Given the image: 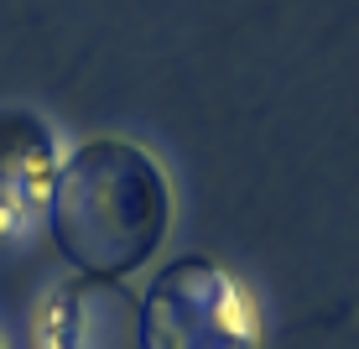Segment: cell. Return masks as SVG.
<instances>
[{"label": "cell", "mask_w": 359, "mask_h": 349, "mask_svg": "<svg viewBox=\"0 0 359 349\" xmlns=\"http://www.w3.org/2000/svg\"><path fill=\"white\" fill-rule=\"evenodd\" d=\"M68 146L32 110H0V245H16L47 224Z\"/></svg>", "instance_id": "cell-4"}, {"label": "cell", "mask_w": 359, "mask_h": 349, "mask_svg": "<svg viewBox=\"0 0 359 349\" xmlns=\"http://www.w3.org/2000/svg\"><path fill=\"white\" fill-rule=\"evenodd\" d=\"M36 349H141V292L130 282L79 277L36 303Z\"/></svg>", "instance_id": "cell-3"}, {"label": "cell", "mask_w": 359, "mask_h": 349, "mask_svg": "<svg viewBox=\"0 0 359 349\" xmlns=\"http://www.w3.org/2000/svg\"><path fill=\"white\" fill-rule=\"evenodd\" d=\"M141 349H261V303L219 261L182 256L141 287Z\"/></svg>", "instance_id": "cell-2"}, {"label": "cell", "mask_w": 359, "mask_h": 349, "mask_svg": "<svg viewBox=\"0 0 359 349\" xmlns=\"http://www.w3.org/2000/svg\"><path fill=\"white\" fill-rule=\"evenodd\" d=\"M47 224L79 277L130 282L167 245L172 178L141 141L126 136L79 141L63 157Z\"/></svg>", "instance_id": "cell-1"}]
</instances>
